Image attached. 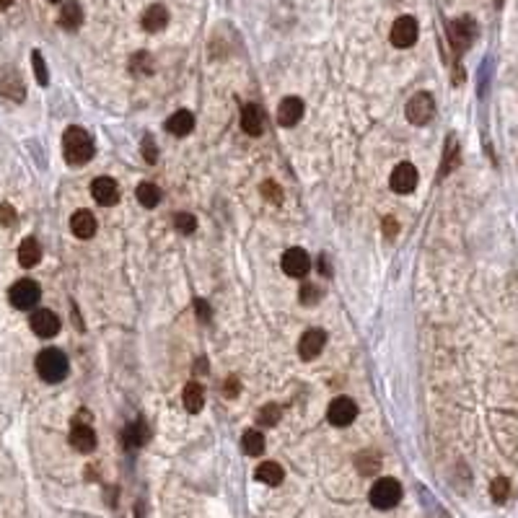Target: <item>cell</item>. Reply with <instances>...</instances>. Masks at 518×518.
Masks as SVG:
<instances>
[{
    "instance_id": "1",
    "label": "cell",
    "mask_w": 518,
    "mask_h": 518,
    "mask_svg": "<svg viewBox=\"0 0 518 518\" xmlns=\"http://www.w3.org/2000/svg\"><path fill=\"white\" fill-rule=\"evenodd\" d=\"M62 153L73 166H83L94 158V140L83 128H68L62 135Z\"/></svg>"
},
{
    "instance_id": "2",
    "label": "cell",
    "mask_w": 518,
    "mask_h": 518,
    "mask_svg": "<svg viewBox=\"0 0 518 518\" xmlns=\"http://www.w3.org/2000/svg\"><path fill=\"white\" fill-rule=\"evenodd\" d=\"M70 371L68 355L58 347H47L37 355V373H40L42 381L47 383H60Z\"/></svg>"
},
{
    "instance_id": "3",
    "label": "cell",
    "mask_w": 518,
    "mask_h": 518,
    "mask_svg": "<svg viewBox=\"0 0 518 518\" xmlns=\"http://www.w3.org/2000/svg\"><path fill=\"white\" fill-rule=\"evenodd\" d=\"M402 500V485L397 479L381 477L371 487V506L379 510H391Z\"/></svg>"
},
{
    "instance_id": "4",
    "label": "cell",
    "mask_w": 518,
    "mask_h": 518,
    "mask_svg": "<svg viewBox=\"0 0 518 518\" xmlns=\"http://www.w3.org/2000/svg\"><path fill=\"white\" fill-rule=\"evenodd\" d=\"M8 298H10V303H13V309L26 311V309H34V306L40 303L42 291H40V285L34 283V280H19V283L10 288Z\"/></svg>"
},
{
    "instance_id": "5",
    "label": "cell",
    "mask_w": 518,
    "mask_h": 518,
    "mask_svg": "<svg viewBox=\"0 0 518 518\" xmlns=\"http://www.w3.org/2000/svg\"><path fill=\"white\" fill-rule=\"evenodd\" d=\"M433 114H435V101H433L431 94H415V96L410 98V104H407V119H410L412 125H428L433 119Z\"/></svg>"
},
{
    "instance_id": "6",
    "label": "cell",
    "mask_w": 518,
    "mask_h": 518,
    "mask_svg": "<svg viewBox=\"0 0 518 518\" xmlns=\"http://www.w3.org/2000/svg\"><path fill=\"white\" fill-rule=\"evenodd\" d=\"M417 34H420L417 21L412 19V16H399V19L394 21V26H391V44L399 49H407L417 42Z\"/></svg>"
},
{
    "instance_id": "7",
    "label": "cell",
    "mask_w": 518,
    "mask_h": 518,
    "mask_svg": "<svg viewBox=\"0 0 518 518\" xmlns=\"http://www.w3.org/2000/svg\"><path fill=\"white\" fill-rule=\"evenodd\" d=\"M327 417H329V422L337 425V428H347V425H352L355 417H358V404H355L350 397H337V399H332V404H329Z\"/></svg>"
},
{
    "instance_id": "8",
    "label": "cell",
    "mask_w": 518,
    "mask_h": 518,
    "mask_svg": "<svg viewBox=\"0 0 518 518\" xmlns=\"http://www.w3.org/2000/svg\"><path fill=\"white\" fill-rule=\"evenodd\" d=\"M474 34H477V26H474V21H472V19L451 21L449 40H451V44H454V49H456V52H464V49L469 47L472 42H474Z\"/></svg>"
},
{
    "instance_id": "9",
    "label": "cell",
    "mask_w": 518,
    "mask_h": 518,
    "mask_svg": "<svg viewBox=\"0 0 518 518\" xmlns=\"http://www.w3.org/2000/svg\"><path fill=\"white\" fill-rule=\"evenodd\" d=\"M415 187H417V169L412 164H399L391 171V189L397 195H410Z\"/></svg>"
},
{
    "instance_id": "10",
    "label": "cell",
    "mask_w": 518,
    "mask_h": 518,
    "mask_svg": "<svg viewBox=\"0 0 518 518\" xmlns=\"http://www.w3.org/2000/svg\"><path fill=\"white\" fill-rule=\"evenodd\" d=\"M324 345H327V334H324L322 329H309V332H303V337L298 340V355H301L303 361H313V358L322 355Z\"/></svg>"
},
{
    "instance_id": "11",
    "label": "cell",
    "mask_w": 518,
    "mask_h": 518,
    "mask_svg": "<svg viewBox=\"0 0 518 518\" xmlns=\"http://www.w3.org/2000/svg\"><path fill=\"white\" fill-rule=\"evenodd\" d=\"M309 270H311V259H309V254H306L303 249L293 246V249H288L283 254L285 275H291V277H303V275H309Z\"/></svg>"
},
{
    "instance_id": "12",
    "label": "cell",
    "mask_w": 518,
    "mask_h": 518,
    "mask_svg": "<svg viewBox=\"0 0 518 518\" xmlns=\"http://www.w3.org/2000/svg\"><path fill=\"white\" fill-rule=\"evenodd\" d=\"M31 332L40 334V337H55L60 332V319L58 313L47 311V309H40V311L31 313Z\"/></svg>"
},
{
    "instance_id": "13",
    "label": "cell",
    "mask_w": 518,
    "mask_h": 518,
    "mask_svg": "<svg viewBox=\"0 0 518 518\" xmlns=\"http://www.w3.org/2000/svg\"><path fill=\"white\" fill-rule=\"evenodd\" d=\"M91 195H94V200H96L98 205H114L119 200V184L114 182V179H109V176H98V179H94V184H91Z\"/></svg>"
},
{
    "instance_id": "14",
    "label": "cell",
    "mask_w": 518,
    "mask_h": 518,
    "mask_svg": "<svg viewBox=\"0 0 518 518\" xmlns=\"http://www.w3.org/2000/svg\"><path fill=\"white\" fill-rule=\"evenodd\" d=\"M303 117V101L295 96H288L280 101V107H277V122L283 125V128H293V125H298Z\"/></svg>"
},
{
    "instance_id": "15",
    "label": "cell",
    "mask_w": 518,
    "mask_h": 518,
    "mask_svg": "<svg viewBox=\"0 0 518 518\" xmlns=\"http://www.w3.org/2000/svg\"><path fill=\"white\" fill-rule=\"evenodd\" d=\"M70 446L76 451H80V454H91V451L96 449V433H94V428L76 422L73 431H70Z\"/></svg>"
},
{
    "instance_id": "16",
    "label": "cell",
    "mask_w": 518,
    "mask_h": 518,
    "mask_svg": "<svg viewBox=\"0 0 518 518\" xmlns=\"http://www.w3.org/2000/svg\"><path fill=\"white\" fill-rule=\"evenodd\" d=\"M166 130L176 137L189 135V132L195 130V114L187 112V109H179V112H174V114L166 119Z\"/></svg>"
},
{
    "instance_id": "17",
    "label": "cell",
    "mask_w": 518,
    "mask_h": 518,
    "mask_svg": "<svg viewBox=\"0 0 518 518\" xmlns=\"http://www.w3.org/2000/svg\"><path fill=\"white\" fill-rule=\"evenodd\" d=\"M166 26H169V10H166V6L156 3V6H150V8L143 13V29L150 31V34H156V31H164Z\"/></svg>"
},
{
    "instance_id": "18",
    "label": "cell",
    "mask_w": 518,
    "mask_h": 518,
    "mask_svg": "<svg viewBox=\"0 0 518 518\" xmlns=\"http://www.w3.org/2000/svg\"><path fill=\"white\" fill-rule=\"evenodd\" d=\"M70 231L78 236V239H91V236L96 234V218H94V213H88V210L73 213V218H70Z\"/></svg>"
},
{
    "instance_id": "19",
    "label": "cell",
    "mask_w": 518,
    "mask_h": 518,
    "mask_svg": "<svg viewBox=\"0 0 518 518\" xmlns=\"http://www.w3.org/2000/svg\"><path fill=\"white\" fill-rule=\"evenodd\" d=\"M241 128H244L246 135H262L264 130V117H262V109L257 104H246L244 112H241Z\"/></svg>"
},
{
    "instance_id": "20",
    "label": "cell",
    "mask_w": 518,
    "mask_h": 518,
    "mask_svg": "<svg viewBox=\"0 0 518 518\" xmlns=\"http://www.w3.org/2000/svg\"><path fill=\"white\" fill-rule=\"evenodd\" d=\"M0 94L8 96L10 101H24V96H26V88H24L21 78L13 70H8V73L0 78Z\"/></svg>"
},
{
    "instance_id": "21",
    "label": "cell",
    "mask_w": 518,
    "mask_h": 518,
    "mask_svg": "<svg viewBox=\"0 0 518 518\" xmlns=\"http://www.w3.org/2000/svg\"><path fill=\"white\" fill-rule=\"evenodd\" d=\"M148 438H150V431H148V425L143 420L128 425V428H125V435H122L128 449H140V446H146Z\"/></svg>"
},
{
    "instance_id": "22",
    "label": "cell",
    "mask_w": 518,
    "mask_h": 518,
    "mask_svg": "<svg viewBox=\"0 0 518 518\" xmlns=\"http://www.w3.org/2000/svg\"><path fill=\"white\" fill-rule=\"evenodd\" d=\"M80 24H83V8H80L76 0L65 3L62 10H60V26L68 29V31H76Z\"/></svg>"
},
{
    "instance_id": "23",
    "label": "cell",
    "mask_w": 518,
    "mask_h": 518,
    "mask_svg": "<svg viewBox=\"0 0 518 518\" xmlns=\"http://www.w3.org/2000/svg\"><path fill=\"white\" fill-rule=\"evenodd\" d=\"M262 485H270V487H275V485H280L285 477V472L280 464H275V461H264V464H259L257 467V474H254Z\"/></svg>"
},
{
    "instance_id": "24",
    "label": "cell",
    "mask_w": 518,
    "mask_h": 518,
    "mask_svg": "<svg viewBox=\"0 0 518 518\" xmlns=\"http://www.w3.org/2000/svg\"><path fill=\"white\" fill-rule=\"evenodd\" d=\"M184 407H187V412H192V415L205 407V389L197 381H189L184 386Z\"/></svg>"
},
{
    "instance_id": "25",
    "label": "cell",
    "mask_w": 518,
    "mask_h": 518,
    "mask_svg": "<svg viewBox=\"0 0 518 518\" xmlns=\"http://www.w3.org/2000/svg\"><path fill=\"white\" fill-rule=\"evenodd\" d=\"M42 259V246L37 239H24L19 246V262L24 264V267H34V264Z\"/></svg>"
},
{
    "instance_id": "26",
    "label": "cell",
    "mask_w": 518,
    "mask_h": 518,
    "mask_svg": "<svg viewBox=\"0 0 518 518\" xmlns=\"http://www.w3.org/2000/svg\"><path fill=\"white\" fill-rule=\"evenodd\" d=\"M461 158V150H459V143H456V137L451 135L449 137V146H446V158H443V166H440V176H449L454 169H456V164H459Z\"/></svg>"
},
{
    "instance_id": "27",
    "label": "cell",
    "mask_w": 518,
    "mask_h": 518,
    "mask_svg": "<svg viewBox=\"0 0 518 518\" xmlns=\"http://www.w3.org/2000/svg\"><path fill=\"white\" fill-rule=\"evenodd\" d=\"M241 449L249 456H259L264 451V435L259 431H246L244 438H241Z\"/></svg>"
},
{
    "instance_id": "28",
    "label": "cell",
    "mask_w": 518,
    "mask_h": 518,
    "mask_svg": "<svg viewBox=\"0 0 518 518\" xmlns=\"http://www.w3.org/2000/svg\"><path fill=\"white\" fill-rule=\"evenodd\" d=\"M137 200L143 207H156L161 202V189L156 184H140L137 187Z\"/></svg>"
},
{
    "instance_id": "29",
    "label": "cell",
    "mask_w": 518,
    "mask_h": 518,
    "mask_svg": "<svg viewBox=\"0 0 518 518\" xmlns=\"http://www.w3.org/2000/svg\"><path fill=\"white\" fill-rule=\"evenodd\" d=\"M277 420H280V407L277 404H264L262 410H259V415H257V422L262 428H275Z\"/></svg>"
},
{
    "instance_id": "30",
    "label": "cell",
    "mask_w": 518,
    "mask_h": 518,
    "mask_svg": "<svg viewBox=\"0 0 518 518\" xmlns=\"http://www.w3.org/2000/svg\"><path fill=\"white\" fill-rule=\"evenodd\" d=\"M381 467V459H379V454H373V451H365V454H361L358 456V469L363 472V474H373V472Z\"/></svg>"
},
{
    "instance_id": "31",
    "label": "cell",
    "mask_w": 518,
    "mask_h": 518,
    "mask_svg": "<svg viewBox=\"0 0 518 518\" xmlns=\"http://www.w3.org/2000/svg\"><path fill=\"white\" fill-rule=\"evenodd\" d=\"M510 492V482L506 477H495L492 479V485H490V495H492V500L495 503H503V500L508 498Z\"/></svg>"
},
{
    "instance_id": "32",
    "label": "cell",
    "mask_w": 518,
    "mask_h": 518,
    "mask_svg": "<svg viewBox=\"0 0 518 518\" xmlns=\"http://www.w3.org/2000/svg\"><path fill=\"white\" fill-rule=\"evenodd\" d=\"M259 192H262V197L267 200V202H275V205H280L283 202V189L275 184L273 179H267V182H262V187H259Z\"/></svg>"
},
{
    "instance_id": "33",
    "label": "cell",
    "mask_w": 518,
    "mask_h": 518,
    "mask_svg": "<svg viewBox=\"0 0 518 518\" xmlns=\"http://www.w3.org/2000/svg\"><path fill=\"white\" fill-rule=\"evenodd\" d=\"M174 228L179 231V234L189 236V234H192V231L197 228L195 216H192V213H179V216L174 218Z\"/></svg>"
},
{
    "instance_id": "34",
    "label": "cell",
    "mask_w": 518,
    "mask_h": 518,
    "mask_svg": "<svg viewBox=\"0 0 518 518\" xmlns=\"http://www.w3.org/2000/svg\"><path fill=\"white\" fill-rule=\"evenodd\" d=\"M31 65H34V73H37V80H40V86H47V83H49V73H47V65H44V60H42L40 52H31Z\"/></svg>"
},
{
    "instance_id": "35",
    "label": "cell",
    "mask_w": 518,
    "mask_h": 518,
    "mask_svg": "<svg viewBox=\"0 0 518 518\" xmlns=\"http://www.w3.org/2000/svg\"><path fill=\"white\" fill-rule=\"evenodd\" d=\"M130 70H132V73H150V70H153V62L148 60L146 52H137V55H132V60H130Z\"/></svg>"
},
{
    "instance_id": "36",
    "label": "cell",
    "mask_w": 518,
    "mask_h": 518,
    "mask_svg": "<svg viewBox=\"0 0 518 518\" xmlns=\"http://www.w3.org/2000/svg\"><path fill=\"white\" fill-rule=\"evenodd\" d=\"M319 295H322V291H319L313 283H303L301 285V303H303V306H313V303L319 301Z\"/></svg>"
},
{
    "instance_id": "37",
    "label": "cell",
    "mask_w": 518,
    "mask_h": 518,
    "mask_svg": "<svg viewBox=\"0 0 518 518\" xmlns=\"http://www.w3.org/2000/svg\"><path fill=\"white\" fill-rule=\"evenodd\" d=\"M143 156H146L148 164H156L158 148H156V143H153L150 137H146V140H143Z\"/></svg>"
},
{
    "instance_id": "38",
    "label": "cell",
    "mask_w": 518,
    "mask_h": 518,
    "mask_svg": "<svg viewBox=\"0 0 518 518\" xmlns=\"http://www.w3.org/2000/svg\"><path fill=\"white\" fill-rule=\"evenodd\" d=\"M0 223H3V225L16 223V210H13L8 202H3V205H0Z\"/></svg>"
},
{
    "instance_id": "39",
    "label": "cell",
    "mask_w": 518,
    "mask_h": 518,
    "mask_svg": "<svg viewBox=\"0 0 518 518\" xmlns=\"http://www.w3.org/2000/svg\"><path fill=\"white\" fill-rule=\"evenodd\" d=\"M195 311H197V319H200L202 324H207L210 322V316H213V313H210V306H207L202 298H197L195 301Z\"/></svg>"
},
{
    "instance_id": "40",
    "label": "cell",
    "mask_w": 518,
    "mask_h": 518,
    "mask_svg": "<svg viewBox=\"0 0 518 518\" xmlns=\"http://www.w3.org/2000/svg\"><path fill=\"white\" fill-rule=\"evenodd\" d=\"M397 234H399V223H397L394 218H383V236H386V239H394Z\"/></svg>"
},
{
    "instance_id": "41",
    "label": "cell",
    "mask_w": 518,
    "mask_h": 518,
    "mask_svg": "<svg viewBox=\"0 0 518 518\" xmlns=\"http://www.w3.org/2000/svg\"><path fill=\"white\" fill-rule=\"evenodd\" d=\"M239 394V379H228L225 381V397H236Z\"/></svg>"
},
{
    "instance_id": "42",
    "label": "cell",
    "mask_w": 518,
    "mask_h": 518,
    "mask_svg": "<svg viewBox=\"0 0 518 518\" xmlns=\"http://www.w3.org/2000/svg\"><path fill=\"white\" fill-rule=\"evenodd\" d=\"M10 3H13V0H0V8H8Z\"/></svg>"
},
{
    "instance_id": "43",
    "label": "cell",
    "mask_w": 518,
    "mask_h": 518,
    "mask_svg": "<svg viewBox=\"0 0 518 518\" xmlns=\"http://www.w3.org/2000/svg\"><path fill=\"white\" fill-rule=\"evenodd\" d=\"M495 3H498V8H500V6H503V0H495Z\"/></svg>"
},
{
    "instance_id": "44",
    "label": "cell",
    "mask_w": 518,
    "mask_h": 518,
    "mask_svg": "<svg viewBox=\"0 0 518 518\" xmlns=\"http://www.w3.org/2000/svg\"><path fill=\"white\" fill-rule=\"evenodd\" d=\"M49 3H60V0H49Z\"/></svg>"
}]
</instances>
